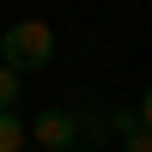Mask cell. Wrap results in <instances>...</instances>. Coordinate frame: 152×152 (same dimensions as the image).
Masks as SVG:
<instances>
[{"label": "cell", "mask_w": 152, "mask_h": 152, "mask_svg": "<svg viewBox=\"0 0 152 152\" xmlns=\"http://www.w3.org/2000/svg\"><path fill=\"white\" fill-rule=\"evenodd\" d=\"M73 122H79V152H85V140H91V146H104V140H110V110L85 104V110H73Z\"/></svg>", "instance_id": "3"}, {"label": "cell", "mask_w": 152, "mask_h": 152, "mask_svg": "<svg viewBox=\"0 0 152 152\" xmlns=\"http://www.w3.org/2000/svg\"><path fill=\"white\" fill-rule=\"evenodd\" d=\"M110 134H122V140H128V134H140V110H134V104L110 110Z\"/></svg>", "instance_id": "5"}, {"label": "cell", "mask_w": 152, "mask_h": 152, "mask_svg": "<svg viewBox=\"0 0 152 152\" xmlns=\"http://www.w3.org/2000/svg\"><path fill=\"white\" fill-rule=\"evenodd\" d=\"M12 97H18V73H12V67H0V116L12 110Z\"/></svg>", "instance_id": "6"}, {"label": "cell", "mask_w": 152, "mask_h": 152, "mask_svg": "<svg viewBox=\"0 0 152 152\" xmlns=\"http://www.w3.org/2000/svg\"><path fill=\"white\" fill-rule=\"evenodd\" d=\"M24 152H31V146H24Z\"/></svg>", "instance_id": "9"}, {"label": "cell", "mask_w": 152, "mask_h": 152, "mask_svg": "<svg viewBox=\"0 0 152 152\" xmlns=\"http://www.w3.org/2000/svg\"><path fill=\"white\" fill-rule=\"evenodd\" d=\"M49 61H55V31L43 18H18V24L0 31V67H12L18 79L37 73V67H49Z\"/></svg>", "instance_id": "1"}, {"label": "cell", "mask_w": 152, "mask_h": 152, "mask_svg": "<svg viewBox=\"0 0 152 152\" xmlns=\"http://www.w3.org/2000/svg\"><path fill=\"white\" fill-rule=\"evenodd\" d=\"M24 140H31L24 116H18V110H6V116H0V152H24Z\"/></svg>", "instance_id": "4"}, {"label": "cell", "mask_w": 152, "mask_h": 152, "mask_svg": "<svg viewBox=\"0 0 152 152\" xmlns=\"http://www.w3.org/2000/svg\"><path fill=\"white\" fill-rule=\"evenodd\" d=\"M134 110H140V128L152 134V79H146V97H140V104H134Z\"/></svg>", "instance_id": "8"}, {"label": "cell", "mask_w": 152, "mask_h": 152, "mask_svg": "<svg viewBox=\"0 0 152 152\" xmlns=\"http://www.w3.org/2000/svg\"><path fill=\"white\" fill-rule=\"evenodd\" d=\"M31 140L49 146V152H79V122H73V110H43V116L31 122Z\"/></svg>", "instance_id": "2"}, {"label": "cell", "mask_w": 152, "mask_h": 152, "mask_svg": "<svg viewBox=\"0 0 152 152\" xmlns=\"http://www.w3.org/2000/svg\"><path fill=\"white\" fill-rule=\"evenodd\" d=\"M122 152H152V134L140 128V134H128V140H122Z\"/></svg>", "instance_id": "7"}]
</instances>
